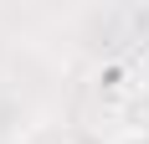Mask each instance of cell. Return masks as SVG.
I'll use <instances>...</instances> for the list:
<instances>
[{"label":"cell","instance_id":"1","mask_svg":"<svg viewBox=\"0 0 149 144\" xmlns=\"http://www.w3.org/2000/svg\"><path fill=\"white\" fill-rule=\"evenodd\" d=\"M62 144H118V139H108L103 129H93V124H77V129L62 134Z\"/></svg>","mask_w":149,"mask_h":144},{"label":"cell","instance_id":"2","mask_svg":"<svg viewBox=\"0 0 149 144\" xmlns=\"http://www.w3.org/2000/svg\"><path fill=\"white\" fill-rule=\"evenodd\" d=\"M118 144H149V129H123Z\"/></svg>","mask_w":149,"mask_h":144}]
</instances>
